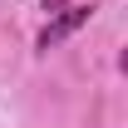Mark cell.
Instances as JSON below:
<instances>
[{"mask_svg": "<svg viewBox=\"0 0 128 128\" xmlns=\"http://www.w3.org/2000/svg\"><path fill=\"white\" fill-rule=\"evenodd\" d=\"M64 5H69V0H44V10H49V15H54V10H64Z\"/></svg>", "mask_w": 128, "mask_h": 128, "instance_id": "2", "label": "cell"}, {"mask_svg": "<svg viewBox=\"0 0 128 128\" xmlns=\"http://www.w3.org/2000/svg\"><path fill=\"white\" fill-rule=\"evenodd\" d=\"M89 25V5H74V10H59V15L49 20L44 30H40V49H54V44H64L74 30H84Z\"/></svg>", "mask_w": 128, "mask_h": 128, "instance_id": "1", "label": "cell"}]
</instances>
